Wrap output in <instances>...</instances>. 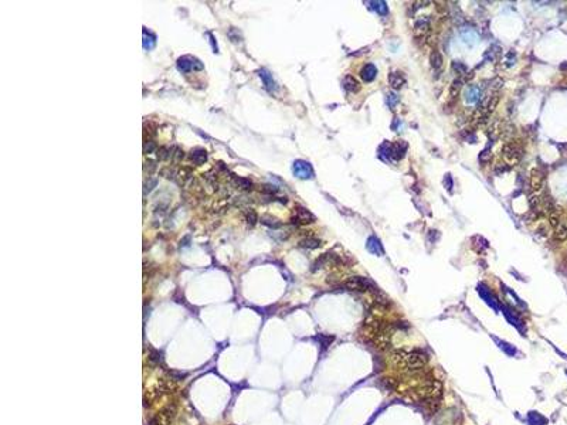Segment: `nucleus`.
<instances>
[{
  "label": "nucleus",
  "mask_w": 567,
  "mask_h": 425,
  "mask_svg": "<svg viewBox=\"0 0 567 425\" xmlns=\"http://www.w3.org/2000/svg\"><path fill=\"white\" fill-rule=\"evenodd\" d=\"M320 246H322V243L318 238H314V237H308V238H303V240L300 241V247L306 248V249H315V248H319Z\"/></svg>",
  "instance_id": "f3484780"
},
{
  "label": "nucleus",
  "mask_w": 567,
  "mask_h": 425,
  "mask_svg": "<svg viewBox=\"0 0 567 425\" xmlns=\"http://www.w3.org/2000/svg\"><path fill=\"white\" fill-rule=\"evenodd\" d=\"M343 85H345L346 91H349V92H352V94H356V92H359V91H360V88H362L360 82L357 81V80H356L353 75H346V77H345V80H343Z\"/></svg>",
  "instance_id": "f8f14e48"
},
{
  "label": "nucleus",
  "mask_w": 567,
  "mask_h": 425,
  "mask_svg": "<svg viewBox=\"0 0 567 425\" xmlns=\"http://www.w3.org/2000/svg\"><path fill=\"white\" fill-rule=\"evenodd\" d=\"M173 152H175V153H172V158H173V160H175V162H179V160H182V159H183V156H184L183 150H180V149H177V147H176V149H173Z\"/></svg>",
  "instance_id": "a878e982"
},
{
  "label": "nucleus",
  "mask_w": 567,
  "mask_h": 425,
  "mask_svg": "<svg viewBox=\"0 0 567 425\" xmlns=\"http://www.w3.org/2000/svg\"><path fill=\"white\" fill-rule=\"evenodd\" d=\"M258 74H260L261 80H263V82H264V87H266V89H267V91H269V92L275 91V88H277L275 81H274L272 75L268 72L267 70H264V68H263V70H260V71H258Z\"/></svg>",
  "instance_id": "9b49d317"
},
{
  "label": "nucleus",
  "mask_w": 567,
  "mask_h": 425,
  "mask_svg": "<svg viewBox=\"0 0 567 425\" xmlns=\"http://www.w3.org/2000/svg\"><path fill=\"white\" fill-rule=\"evenodd\" d=\"M190 160L195 164H203L207 160V153L204 149L200 147H196L190 152Z\"/></svg>",
  "instance_id": "ddd939ff"
},
{
  "label": "nucleus",
  "mask_w": 567,
  "mask_h": 425,
  "mask_svg": "<svg viewBox=\"0 0 567 425\" xmlns=\"http://www.w3.org/2000/svg\"><path fill=\"white\" fill-rule=\"evenodd\" d=\"M172 152H173V149H169V147L166 146H162L158 149V159L159 160H167L169 158H172Z\"/></svg>",
  "instance_id": "412c9836"
},
{
  "label": "nucleus",
  "mask_w": 567,
  "mask_h": 425,
  "mask_svg": "<svg viewBox=\"0 0 567 425\" xmlns=\"http://www.w3.org/2000/svg\"><path fill=\"white\" fill-rule=\"evenodd\" d=\"M502 159L503 162L509 166H516L520 159H522V149L517 143H506L505 146L502 147Z\"/></svg>",
  "instance_id": "f03ea898"
},
{
  "label": "nucleus",
  "mask_w": 567,
  "mask_h": 425,
  "mask_svg": "<svg viewBox=\"0 0 567 425\" xmlns=\"http://www.w3.org/2000/svg\"><path fill=\"white\" fill-rule=\"evenodd\" d=\"M376 74H377V70H376V67L373 66V64H366L362 68V71H360V77L363 78V81L366 82L373 81Z\"/></svg>",
  "instance_id": "4468645a"
},
{
  "label": "nucleus",
  "mask_w": 567,
  "mask_h": 425,
  "mask_svg": "<svg viewBox=\"0 0 567 425\" xmlns=\"http://www.w3.org/2000/svg\"><path fill=\"white\" fill-rule=\"evenodd\" d=\"M155 169H156V164H155V162H153V160H149V159H148V160L145 162V170H148L149 173H152V172H153Z\"/></svg>",
  "instance_id": "cd10ccee"
},
{
  "label": "nucleus",
  "mask_w": 567,
  "mask_h": 425,
  "mask_svg": "<svg viewBox=\"0 0 567 425\" xmlns=\"http://www.w3.org/2000/svg\"><path fill=\"white\" fill-rule=\"evenodd\" d=\"M155 43H156V37H155V34H152L149 32V30H143V47L146 50H150L153 49V46H155Z\"/></svg>",
  "instance_id": "6ab92c4d"
},
{
  "label": "nucleus",
  "mask_w": 567,
  "mask_h": 425,
  "mask_svg": "<svg viewBox=\"0 0 567 425\" xmlns=\"http://www.w3.org/2000/svg\"><path fill=\"white\" fill-rule=\"evenodd\" d=\"M153 186H156V180L155 179H149L146 183H145V189H143V192H145V195L146 193H149L150 190L153 189Z\"/></svg>",
  "instance_id": "bb28decb"
},
{
  "label": "nucleus",
  "mask_w": 567,
  "mask_h": 425,
  "mask_svg": "<svg viewBox=\"0 0 567 425\" xmlns=\"http://www.w3.org/2000/svg\"><path fill=\"white\" fill-rule=\"evenodd\" d=\"M391 360L396 366L401 367L403 370H408V372H418V370H423V367L427 364V356L421 352L417 350H413V352H408V350H394L393 354H391Z\"/></svg>",
  "instance_id": "f257e3e1"
},
{
  "label": "nucleus",
  "mask_w": 567,
  "mask_h": 425,
  "mask_svg": "<svg viewBox=\"0 0 567 425\" xmlns=\"http://www.w3.org/2000/svg\"><path fill=\"white\" fill-rule=\"evenodd\" d=\"M235 183L238 184V187H241L244 190H250L251 186H252L251 180L244 179V177H235Z\"/></svg>",
  "instance_id": "4be33fe9"
},
{
  "label": "nucleus",
  "mask_w": 567,
  "mask_h": 425,
  "mask_svg": "<svg viewBox=\"0 0 567 425\" xmlns=\"http://www.w3.org/2000/svg\"><path fill=\"white\" fill-rule=\"evenodd\" d=\"M387 81H389L390 87H391L393 89H400L401 87L404 85V82H406V78H404V75H403L401 72H399V71H393V72L389 74Z\"/></svg>",
  "instance_id": "9d476101"
},
{
  "label": "nucleus",
  "mask_w": 567,
  "mask_h": 425,
  "mask_svg": "<svg viewBox=\"0 0 567 425\" xmlns=\"http://www.w3.org/2000/svg\"><path fill=\"white\" fill-rule=\"evenodd\" d=\"M257 212H254L252 209H248L247 212H246V221L250 224V226H254L255 223H257Z\"/></svg>",
  "instance_id": "5701e85b"
},
{
  "label": "nucleus",
  "mask_w": 567,
  "mask_h": 425,
  "mask_svg": "<svg viewBox=\"0 0 567 425\" xmlns=\"http://www.w3.org/2000/svg\"><path fill=\"white\" fill-rule=\"evenodd\" d=\"M155 149H156V145H155L153 141H145V143H143V153H145V155L152 153Z\"/></svg>",
  "instance_id": "b1692460"
},
{
  "label": "nucleus",
  "mask_w": 567,
  "mask_h": 425,
  "mask_svg": "<svg viewBox=\"0 0 567 425\" xmlns=\"http://www.w3.org/2000/svg\"><path fill=\"white\" fill-rule=\"evenodd\" d=\"M343 285L349 291H356V292H367V291L376 289L373 282L365 278V277H351V278H348L343 282Z\"/></svg>",
  "instance_id": "7ed1b4c3"
},
{
  "label": "nucleus",
  "mask_w": 567,
  "mask_h": 425,
  "mask_svg": "<svg viewBox=\"0 0 567 425\" xmlns=\"http://www.w3.org/2000/svg\"><path fill=\"white\" fill-rule=\"evenodd\" d=\"M529 181H531V187L534 192H540L545 184V173L540 169H532Z\"/></svg>",
  "instance_id": "6e6552de"
},
{
  "label": "nucleus",
  "mask_w": 567,
  "mask_h": 425,
  "mask_svg": "<svg viewBox=\"0 0 567 425\" xmlns=\"http://www.w3.org/2000/svg\"><path fill=\"white\" fill-rule=\"evenodd\" d=\"M173 417H175V408L167 407L163 411H160L155 418H152L149 425H169Z\"/></svg>",
  "instance_id": "0eeeda50"
},
{
  "label": "nucleus",
  "mask_w": 567,
  "mask_h": 425,
  "mask_svg": "<svg viewBox=\"0 0 567 425\" xmlns=\"http://www.w3.org/2000/svg\"><path fill=\"white\" fill-rule=\"evenodd\" d=\"M499 99H500L499 92H495V94H492V95L489 97V99H488V102H486L485 112H486L488 115L491 114V112H494V111L496 109L498 104H499Z\"/></svg>",
  "instance_id": "dca6fc26"
},
{
  "label": "nucleus",
  "mask_w": 567,
  "mask_h": 425,
  "mask_svg": "<svg viewBox=\"0 0 567 425\" xmlns=\"http://www.w3.org/2000/svg\"><path fill=\"white\" fill-rule=\"evenodd\" d=\"M462 87H464V82H462V80H460V78L454 80V81H452V84H451V88H450L451 98H457V97H458V94H460V91L462 89Z\"/></svg>",
  "instance_id": "aec40b11"
},
{
  "label": "nucleus",
  "mask_w": 567,
  "mask_h": 425,
  "mask_svg": "<svg viewBox=\"0 0 567 425\" xmlns=\"http://www.w3.org/2000/svg\"><path fill=\"white\" fill-rule=\"evenodd\" d=\"M430 27H431L430 18L423 17V18L417 20L416 24H414V34H416V37L417 38H425L428 32H430Z\"/></svg>",
  "instance_id": "1a4fd4ad"
},
{
  "label": "nucleus",
  "mask_w": 567,
  "mask_h": 425,
  "mask_svg": "<svg viewBox=\"0 0 567 425\" xmlns=\"http://www.w3.org/2000/svg\"><path fill=\"white\" fill-rule=\"evenodd\" d=\"M430 63H431V67H433L434 70H440V68L443 67L444 60H443V55L440 54L438 50H433V51H431V54H430Z\"/></svg>",
  "instance_id": "a211bd4d"
},
{
  "label": "nucleus",
  "mask_w": 567,
  "mask_h": 425,
  "mask_svg": "<svg viewBox=\"0 0 567 425\" xmlns=\"http://www.w3.org/2000/svg\"><path fill=\"white\" fill-rule=\"evenodd\" d=\"M177 68L182 72H189L192 70H203V64L199 60L192 58V57H182L177 60Z\"/></svg>",
  "instance_id": "39448f33"
},
{
  "label": "nucleus",
  "mask_w": 567,
  "mask_h": 425,
  "mask_svg": "<svg viewBox=\"0 0 567 425\" xmlns=\"http://www.w3.org/2000/svg\"><path fill=\"white\" fill-rule=\"evenodd\" d=\"M491 158H492L491 152H489L488 149H485L484 152L479 155V162H481V163H488V162L491 160Z\"/></svg>",
  "instance_id": "393cba45"
},
{
  "label": "nucleus",
  "mask_w": 567,
  "mask_h": 425,
  "mask_svg": "<svg viewBox=\"0 0 567 425\" xmlns=\"http://www.w3.org/2000/svg\"><path fill=\"white\" fill-rule=\"evenodd\" d=\"M553 237H554L556 241H565V240H567V226L563 221L553 229Z\"/></svg>",
  "instance_id": "2eb2a0df"
},
{
  "label": "nucleus",
  "mask_w": 567,
  "mask_h": 425,
  "mask_svg": "<svg viewBox=\"0 0 567 425\" xmlns=\"http://www.w3.org/2000/svg\"><path fill=\"white\" fill-rule=\"evenodd\" d=\"M292 172H294V175L297 176V177H300V179H311L312 177V167L309 166V163H306V162H303V160H297L295 163H294V167H292Z\"/></svg>",
  "instance_id": "423d86ee"
},
{
  "label": "nucleus",
  "mask_w": 567,
  "mask_h": 425,
  "mask_svg": "<svg viewBox=\"0 0 567 425\" xmlns=\"http://www.w3.org/2000/svg\"><path fill=\"white\" fill-rule=\"evenodd\" d=\"M292 221L294 223H300V224H309V223L315 221V217L308 209H305L302 206H297L295 207V215H294Z\"/></svg>",
  "instance_id": "20e7f679"
}]
</instances>
